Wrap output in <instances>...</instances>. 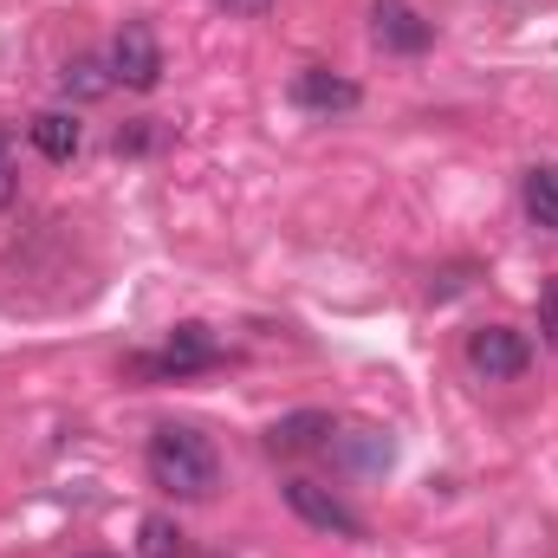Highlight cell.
<instances>
[{"label":"cell","mask_w":558,"mask_h":558,"mask_svg":"<svg viewBox=\"0 0 558 558\" xmlns=\"http://www.w3.org/2000/svg\"><path fill=\"white\" fill-rule=\"evenodd\" d=\"M149 481L169 494V500H208L215 494V481H221V461H215V441L208 435H195V428H182V422H162L156 435H149Z\"/></svg>","instance_id":"cell-1"},{"label":"cell","mask_w":558,"mask_h":558,"mask_svg":"<svg viewBox=\"0 0 558 558\" xmlns=\"http://www.w3.org/2000/svg\"><path fill=\"white\" fill-rule=\"evenodd\" d=\"M526 364H533L526 331H513V325H481V331H468V371H474V377L513 384V377H526Z\"/></svg>","instance_id":"cell-2"},{"label":"cell","mask_w":558,"mask_h":558,"mask_svg":"<svg viewBox=\"0 0 558 558\" xmlns=\"http://www.w3.org/2000/svg\"><path fill=\"white\" fill-rule=\"evenodd\" d=\"M111 85H124V92H156L162 85V46L143 20H124L118 39H111Z\"/></svg>","instance_id":"cell-3"},{"label":"cell","mask_w":558,"mask_h":558,"mask_svg":"<svg viewBox=\"0 0 558 558\" xmlns=\"http://www.w3.org/2000/svg\"><path fill=\"white\" fill-rule=\"evenodd\" d=\"M286 507H292L305 526L331 533V539H364V520H357L331 487H318V481H286Z\"/></svg>","instance_id":"cell-4"},{"label":"cell","mask_w":558,"mask_h":558,"mask_svg":"<svg viewBox=\"0 0 558 558\" xmlns=\"http://www.w3.org/2000/svg\"><path fill=\"white\" fill-rule=\"evenodd\" d=\"M221 351H215V338L202 331V325H182L162 351H149V357H137L143 377H195V371H208Z\"/></svg>","instance_id":"cell-5"},{"label":"cell","mask_w":558,"mask_h":558,"mask_svg":"<svg viewBox=\"0 0 558 558\" xmlns=\"http://www.w3.org/2000/svg\"><path fill=\"white\" fill-rule=\"evenodd\" d=\"M371 33H377L384 52H403V59L428 52V39H435V26L422 20L410 0H377V7H371Z\"/></svg>","instance_id":"cell-6"},{"label":"cell","mask_w":558,"mask_h":558,"mask_svg":"<svg viewBox=\"0 0 558 558\" xmlns=\"http://www.w3.org/2000/svg\"><path fill=\"white\" fill-rule=\"evenodd\" d=\"M357 85L351 78H338V72H325V65H305V72H292V105L299 111H312V118H331V111H357Z\"/></svg>","instance_id":"cell-7"},{"label":"cell","mask_w":558,"mask_h":558,"mask_svg":"<svg viewBox=\"0 0 558 558\" xmlns=\"http://www.w3.org/2000/svg\"><path fill=\"white\" fill-rule=\"evenodd\" d=\"M78 143H85V124H78L72 111H39V118H33V149H39L46 162H72Z\"/></svg>","instance_id":"cell-8"},{"label":"cell","mask_w":558,"mask_h":558,"mask_svg":"<svg viewBox=\"0 0 558 558\" xmlns=\"http://www.w3.org/2000/svg\"><path fill=\"white\" fill-rule=\"evenodd\" d=\"M526 215L558 234V162H533L526 169Z\"/></svg>","instance_id":"cell-9"},{"label":"cell","mask_w":558,"mask_h":558,"mask_svg":"<svg viewBox=\"0 0 558 558\" xmlns=\"http://www.w3.org/2000/svg\"><path fill=\"white\" fill-rule=\"evenodd\" d=\"M325 435H331V416H325V410H299V416L274 422V435H267V441H274V448H286V454H292V448H318Z\"/></svg>","instance_id":"cell-10"},{"label":"cell","mask_w":558,"mask_h":558,"mask_svg":"<svg viewBox=\"0 0 558 558\" xmlns=\"http://www.w3.org/2000/svg\"><path fill=\"white\" fill-rule=\"evenodd\" d=\"M137 539H143V558H182V526H175V520H162V513H149V520H143Z\"/></svg>","instance_id":"cell-11"},{"label":"cell","mask_w":558,"mask_h":558,"mask_svg":"<svg viewBox=\"0 0 558 558\" xmlns=\"http://www.w3.org/2000/svg\"><path fill=\"white\" fill-rule=\"evenodd\" d=\"M65 92H78V98L111 92V65H98V59H72V65H65Z\"/></svg>","instance_id":"cell-12"},{"label":"cell","mask_w":558,"mask_h":558,"mask_svg":"<svg viewBox=\"0 0 558 558\" xmlns=\"http://www.w3.org/2000/svg\"><path fill=\"white\" fill-rule=\"evenodd\" d=\"M13 195H20V162H13V137L0 131V208H13Z\"/></svg>","instance_id":"cell-13"},{"label":"cell","mask_w":558,"mask_h":558,"mask_svg":"<svg viewBox=\"0 0 558 558\" xmlns=\"http://www.w3.org/2000/svg\"><path fill=\"white\" fill-rule=\"evenodd\" d=\"M539 331H546V344L558 351V279L539 286Z\"/></svg>","instance_id":"cell-14"},{"label":"cell","mask_w":558,"mask_h":558,"mask_svg":"<svg viewBox=\"0 0 558 558\" xmlns=\"http://www.w3.org/2000/svg\"><path fill=\"white\" fill-rule=\"evenodd\" d=\"M221 13H241V20H260V13H274V0H215Z\"/></svg>","instance_id":"cell-15"},{"label":"cell","mask_w":558,"mask_h":558,"mask_svg":"<svg viewBox=\"0 0 558 558\" xmlns=\"http://www.w3.org/2000/svg\"><path fill=\"white\" fill-rule=\"evenodd\" d=\"M85 558H111V553H85Z\"/></svg>","instance_id":"cell-16"}]
</instances>
